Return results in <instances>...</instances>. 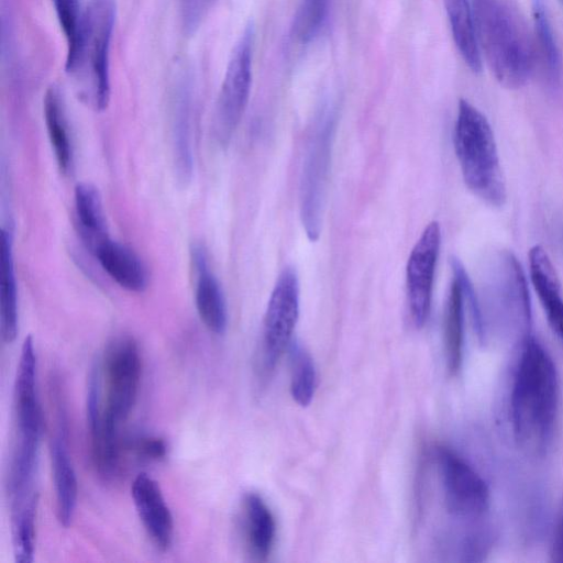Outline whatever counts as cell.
Listing matches in <instances>:
<instances>
[{
  "mask_svg": "<svg viewBox=\"0 0 563 563\" xmlns=\"http://www.w3.org/2000/svg\"><path fill=\"white\" fill-rule=\"evenodd\" d=\"M328 7L329 0H301L292 23L295 37L303 43L312 41L325 22Z\"/></svg>",
  "mask_w": 563,
  "mask_h": 563,
  "instance_id": "obj_29",
  "label": "cell"
},
{
  "mask_svg": "<svg viewBox=\"0 0 563 563\" xmlns=\"http://www.w3.org/2000/svg\"><path fill=\"white\" fill-rule=\"evenodd\" d=\"M131 495L137 516L152 543L167 551L174 539V519L158 483L140 473L131 486Z\"/></svg>",
  "mask_w": 563,
  "mask_h": 563,
  "instance_id": "obj_13",
  "label": "cell"
},
{
  "mask_svg": "<svg viewBox=\"0 0 563 563\" xmlns=\"http://www.w3.org/2000/svg\"><path fill=\"white\" fill-rule=\"evenodd\" d=\"M444 339L448 368L451 374H456L463 360L464 298L455 277H453L446 301Z\"/></svg>",
  "mask_w": 563,
  "mask_h": 563,
  "instance_id": "obj_25",
  "label": "cell"
},
{
  "mask_svg": "<svg viewBox=\"0 0 563 563\" xmlns=\"http://www.w3.org/2000/svg\"><path fill=\"white\" fill-rule=\"evenodd\" d=\"M299 314V283L296 272L286 267L271 294L263 333V360L273 368L288 346Z\"/></svg>",
  "mask_w": 563,
  "mask_h": 563,
  "instance_id": "obj_10",
  "label": "cell"
},
{
  "mask_svg": "<svg viewBox=\"0 0 563 563\" xmlns=\"http://www.w3.org/2000/svg\"><path fill=\"white\" fill-rule=\"evenodd\" d=\"M532 16L534 44L549 80L555 82L560 78L561 58L543 0H532Z\"/></svg>",
  "mask_w": 563,
  "mask_h": 563,
  "instance_id": "obj_26",
  "label": "cell"
},
{
  "mask_svg": "<svg viewBox=\"0 0 563 563\" xmlns=\"http://www.w3.org/2000/svg\"><path fill=\"white\" fill-rule=\"evenodd\" d=\"M14 442L8 490L21 494L34 488L42 415L36 391V354L32 336L24 339L14 380Z\"/></svg>",
  "mask_w": 563,
  "mask_h": 563,
  "instance_id": "obj_5",
  "label": "cell"
},
{
  "mask_svg": "<svg viewBox=\"0 0 563 563\" xmlns=\"http://www.w3.org/2000/svg\"><path fill=\"white\" fill-rule=\"evenodd\" d=\"M243 531L251 554L256 560H266L274 545L276 523L266 503L255 493L243 499Z\"/></svg>",
  "mask_w": 563,
  "mask_h": 563,
  "instance_id": "obj_20",
  "label": "cell"
},
{
  "mask_svg": "<svg viewBox=\"0 0 563 563\" xmlns=\"http://www.w3.org/2000/svg\"><path fill=\"white\" fill-rule=\"evenodd\" d=\"M437 463L448 512L463 519L483 516L489 507L490 493L481 474L448 448L437 450Z\"/></svg>",
  "mask_w": 563,
  "mask_h": 563,
  "instance_id": "obj_9",
  "label": "cell"
},
{
  "mask_svg": "<svg viewBox=\"0 0 563 563\" xmlns=\"http://www.w3.org/2000/svg\"><path fill=\"white\" fill-rule=\"evenodd\" d=\"M559 376L544 346L523 336L510 393V419L518 445L531 455L549 449L559 409Z\"/></svg>",
  "mask_w": 563,
  "mask_h": 563,
  "instance_id": "obj_1",
  "label": "cell"
},
{
  "mask_svg": "<svg viewBox=\"0 0 563 563\" xmlns=\"http://www.w3.org/2000/svg\"><path fill=\"white\" fill-rule=\"evenodd\" d=\"M102 386L99 362L92 366L87 393V422L93 465L104 478L113 477L119 467L123 442L119 430L109 427L101 418Z\"/></svg>",
  "mask_w": 563,
  "mask_h": 563,
  "instance_id": "obj_12",
  "label": "cell"
},
{
  "mask_svg": "<svg viewBox=\"0 0 563 563\" xmlns=\"http://www.w3.org/2000/svg\"><path fill=\"white\" fill-rule=\"evenodd\" d=\"M254 26L249 23L231 53L214 108L212 133L227 146L246 108L252 84Z\"/></svg>",
  "mask_w": 563,
  "mask_h": 563,
  "instance_id": "obj_7",
  "label": "cell"
},
{
  "mask_svg": "<svg viewBox=\"0 0 563 563\" xmlns=\"http://www.w3.org/2000/svg\"><path fill=\"white\" fill-rule=\"evenodd\" d=\"M441 243V230L437 221L430 222L416 242L408 258L406 277L410 313L416 327L428 320L432 286Z\"/></svg>",
  "mask_w": 563,
  "mask_h": 563,
  "instance_id": "obj_11",
  "label": "cell"
},
{
  "mask_svg": "<svg viewBox=\"0 0 563 563\" xmlns=\"http://www.w3.org/2000/svg\"><path fill=\"white\" fill-rule=\"evenodd\" d=\"M452 36L465 64L473 73L482 70L474 9L470 0H443Z\"/></svg>",
  "mask_w": 563,
  "mask_h": 563,
  "instance_id": "obj_22",
  "label": "cell"
},
{
  "mask_svg": "<svg viewBox=\"0 0 563 563\" xmlns=\"http://www.w3.org/2000/svg\"><path fill=\"white\" fill-rule=\"evenodd\" d=\"M333 133L334 114L332 110L325 109L308 145L300 187V217L311 241L319 238L321 230Z\"/></svg>",
  "mask_w": 563,
  "mask_h": 563,
  "instance_id": "obj_8",
  "label": "cell"
},
{
  "mask_svg": "<svg viewBox=\"0 0 563 563\" xmlns=\"http://www.w3.org/2000/svg\"><path fill=\"white\" fill-rule=\"evenodd\" d=\"M102 390V418L119 429L135 406L142 360L136 341L131 336H119L106 349L100 363Z\"/></svg>",
  "mask_w": 563,
  "mask_h": 563,
  "instance_id": "obj_6",
  "label": "cell"
},
{
  "mask_svg": "<svg viewBox=\"0 0 563 563\" xmlns=\"http://www.w3.org/2000/svg\"><path fill=\"white\" fill-rule=\"evenodd\" d=\"M0 323L5 343L14 341L18 333V291L13 260V231L11 225L1 230Z\"/></svg>",
  "mask_w": 563,
  "mask_h": 563,
  "instance_id": "obj_19",
  "label": "cell"
},
{
  "mask_svg": "<svg viewBox=\"0 0 563 563\" xmlns=\"http://www.w3.org/2000/svg\"><path fill=\"white\" fill-rule=\"evenodd\" d=\"M173 153L177 178L183 184L190 181L192 176V142L190 100L186 91H181L175 103L173 120Z\"/></svg>",
  "mask_w": 563,
  "mask_h": 563,
  "instance_id": "obj_24",
  "label": "cell"
},
{
  "mask_svg": "<svg viewBox=\"0 0 563 563\" xmlns=\"http://www.w3.org/2000/svg\"><path fill=\"white\" fill-rule=\"evenodd\" d=\"M125 450L132 451L139 459L159 461L167 453L166 442L158 437H136L124 441Z\"/></svg>",
  "mask_w": 563,
  "mask_h": 563,
  "instance_id": "obj_32",
  "label": "cell"
},
{
  "mask_svg": "<svg viewBox=\"0 0 563 563\" xmlns=\"http://www.w3.org/2000/svg\"><path fill=\"white\" fill-rule=\"evenodd\" d=\"M550 556L551 561L563 563V501L561 503L554 526Z\"/></svg>",
  "mask_w": 563,
  "mask_h": 563,
  "instance_id": "obj_33",
  "label": "cell"
},
{
  "mask_svg": "<svg viewBox=\"0 0 563 563\" xmlns=\"http://www.w3.org/2000/svg\"><path fill=\"white\" fill-rule=\"evenodd\" d=\"M530 276L552 330L563 339V299L555 269L540 245L529 252Z\"/></svg>",
  "mask_w": 563,
  "mask_h": 563,
  "instance_id": "obj_17",
  "label": "cell"
},
{
  "mask_svg": "<svg viewBox=\"0 0 563 563\" xmlns=\"http://www.w3.org/2000/svg\"><path fill=\"white\" fill-rule=\"evenodd\" d=\"M191 262L196 274L195 301L197 312L206 328L222 334L227 329L228 312L223 290L210 269L206 249L194 244Z\"/></svg>",
  "mask_w": 563,
  "mask_h": 563,
  "instance_id": "obj_14",
  "label": "cell"
},
{
  "mask_svg": "<svg viewBox=\"0 0 563 563\" xmlns=\"http://www.w3.org/2000/svg\"><path fill=\"white\" fill-rule=\"evenodd\" d=\"M92 253L103 272L121 288L142 292L147 287V269L126 245L108 238Z\"/></svg>",
  "mask_w": 563,
  "mask_h": 563,
  "instance_id": "obj_16",
  "label": "cell"
},
{
  "mask_svg": "<svg viewBox=\"0 0 563 563\" xmlns=\"http://www.w3.org/2000/svg\"><path fill=\"white\" fill-rule=\"evenodd\" d=\"M43 111L58 168L63 174H69L73 168V145L63 100L55 88H49L46 91Z\"/></svg>",
  "mask_w": 563,
  "mask_h": 563,
  "instance_id": "obj_23",
  "label": "cell"
},
{
  "mask_svg": "<svg viewBox=\"0 0 563 563\" xmlns=\"http://www.w3.org/2000/svg\"><path fill=\"white\" fill-rule=\"evenodd\" d=\"M291 380L290 394L301 407L308 406L317 388V373L308 352L298 343L290 345Z\"/></svg>",
  "mask_w": 563,
  "mask_h": 563,
  "instance_id": "obj_27",
  "label": "cell"
},
{
  "mask_svg": "<svg viewBox=\"0 0 563 563\" xmlns=\"http://www.w3.org/2000/svg\"><path fill=\"white\" fill-rule=\"evenodd\" d=\"M37 500L11 514L13 555L16 563H30L34 556Z\"/></svg>",
  "mask_w": 563,
  "mask_h": 563,
  "instance_id": "obj_28",
  "label": "cell"
},
{
  "mask_svg": "<svg viewBox=\"0 0 563 563\" xmlns=\"http://www.w3.org/2000/svg\"><path fill=\"white\" fill-rule=\"evenodd\" d=\"M494 286L501 309L525 335L529 334L531 308L527 284L520 264L509 252L499 257Z\"/></svg>",
  "mask_w": 563,
  "mask_h": 563,
  "instance_id": "obj_15",
  "label": "cell"
},
{
  "mask_svg": "<svg viewBox=\"0 0 563 563\" xmlns=\"http://www.w3.org/2000/svg\"><path fill=\"white\" fill-rule=\"evenodd\" d=\"M75 216L81 240L93 252L109 238L100 192L89 183L75 187Z\"/></svg>",
  "mask_w": 563,
  "mask_h": 563,
  "instance_id": "obj_21",
  "label": "cell"
},
{
  "mask_svg": "<svg viewBox=\"0 0 563 563\" xmlns=\"http://www.w3.org/2000/svg\"><path fill=\"white\" fill-rule=\"evenodd\" d=\"M51 467L56 516L63 527H68L76 509L78 482L63 433H58L52 439Z\"/></svg>",
  "mask_w": 563,
  "mask_h": 563,
  "instance_id": "obj_18",
  "label": "cell"
},
{
  "mask_svg": "<svg viewBox=\"0 0 563 563\" xmlns=\"http://www.w3.org/2000/svg\"><path fill=\"white\" fill-rule=\"evenodd\" d=\"M453 140L467 188L489 206H504L507 190L493 130L485 115L464 99L459 102Z\"/></svg>",
  "mask_w": 563,
  "mask_h": 563,
  "instance_id": "obj_4",
  "label": "cell"
},
{
  "mask_svg": "<svg viewBox=\"0 0 563 563\" xmlns=\"http://www.w3.org/2000/svg\"><path fill=\"white\" fill-rule=\"evenodd\" d=\"M114 0H90L80 14L77 36L67 51L66 71L78 85L79 95L96 110L110 100V43L115 21Z\"/></svg>",
  "mask_w": 563,
  "mask_h": 563,
  "instance_id": "obj_3",
  "label": "cell"
},
{
  "mask_svg": "<svg viewBox=\"0 0 563 563\" xmlns=\"http://www.w3.org/2000/svg\"><path fill=\"white\" fill-rule=\"evenodd\" d=\"M451 267H452L454 277L460 283L464 300H466V302L468 305V309H470V312H471V316L473 319V323H474V329H475L478 338L482 340L485 335L484 334L485 333L484 321H483V316H482V311L479 308V303L477 301V297L474 291V287L470 280V277H468L464 266L457 258H455V257L451 258Z\"/></svg>",
  "mask_w": 563,
  "mask_h": 563,
  "instance_id": "obj_30",
  "label": "cell"
},
{
  "mask_svg": "<svg viewBox=\"0 0 563 563\" xmlns=\"http://www.w3.org/2000/svg\"><path fill=\"white\" fill-rule=\"evenodd\" d=\"M209 0H184V20L186 27L192 31L198 24Z\"/></svg>",
  "mask_w": 563,
  "mask_h": 563,
  "instance_id": "obj_34",
  "label": "cell"
},
{
  "mask_svg": "<svg viewBox=\"0 0 563 563\" xmlns=\"http://www.w3.org/2000/svg\"><path fill=\"white\" fill-rule=\"evenodd\" d=\"M57 19L63 29L67 41V51L71 48L75 43L80 12L78 0H53Z\"/></svg>",
  "mask_w": 563,
  "mask_h": 563,
  "instance_id": "obj_31",
  "label": "cell"
},
{
  "mask_svg": "<svg viewBox=\"0 0 563 563\" xmlns=\"http://www.w3.org/2000/svg\"><path fill=\"white\" fill-rule=\"evenodd\" d=\"M476 35L496 80L518 89L534 65V40L516 0H473Z\"/></svg>",
  "mask_w": 563,
  "mask_h": 563,
  "instance_id": "obj_2",
  "label": "cell"
}]
</instances>
